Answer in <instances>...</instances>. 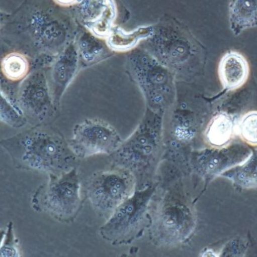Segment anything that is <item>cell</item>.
I'll return each mask as SVG.
<instances>
[{
	"mask_svg": "<svg viewBox=\"0 0 257 257\" xmlns=\"http://www.w3.org/2000/svg\"><path fill=\"white\" fill-rule=\"evenodd\" d=\"M0 144L19 170L60 175L76 168L79 159L62 134L50 124L33 126Z\"/></svg>",
	"mask_w": 257,
	"mask_h": 257,
	"instance_id": "1",
	"label": "cell"
},
{
	"mask_svg": "<svg viewBox=\"0 0 257 257\" xmlns=\"http://www.w3.org/2000/svg\"><path fill=\"white\" fill-rule=\"evenodd\" d=\"M163 116L146 108L135 131L110 156L112 167L128 170L134 175L138 190L153 183L165 151Z\"/></svg>",
	"mask_w": 257,
	"mask_h": 257,
	"instance_id": "2",
	"label": "cell"
},
{
	"mask_svg": "<svg viewBox=\"0 0 257 257\" xmlns=\"http://www.w3.org/2000/svg\"><path fill=\"white\" fill-rule=\"evenodd\" d=\"M153 26V33L142 48L176 76L187 77L203 64L204 48L183 23L164 15Z\"/></svg>",
	"mask_w": 257,
	"mask_h": 257,
	"instance_id": "3",
	"label": "cell"
},
{
	"mask_svg": "<svg viewBox=\"0 0 257 257\" xmlns=\"http://www.w3.org/2000/svg\"><path fill=\"white\" fill-rule=\"evenodd\" d=\"M128 57L129 74L142 92L146 108L164 114L176 104V75L142 47Z\"/></svg>",
	"mask_w": 257,
	"mask_h": 257,
	"instance_id": "4",
	"label": "cell"
},
{
	"mask_svg": "<svg viewBox=\"0 0 257 257\" xmlns=\"http://www.w3.org/2000/svg\"><path fill=\"white\" fill-rule=\"evenodd\" d=\"M157 184L135 192L116 208L99 229V234L113 245H128L141 237L151 221L152 200Z\"/></svg>",
	"mask_w": 257,
	"mask_h": 257,
	"instance_id": "5",
	"label": "cell"
},
{
	"mask_svg": "<svg viewBox=\"0 0 257 257\" xmlns=\"http://www.w3.org/2000/svg\"><path fill=\"white\" fill-rule=\"evenodd\" d=\"M193 211L180 192L166 191L152 206L148 229L150 240L159 246L183 244L194 231Z\"/></svg>",
	"mask_w": 257,
	"mask_h": 257,
	"instance_id": "6",
	"label": "cell"
},
{
	"mask_svg": "<svg viewBox=\"0 0 257 257\" xmlns=\"http://www.w3.org/2000/svg\"><path fill=\"white\" fill-rule=\"evenodd\" d=\"M76 168L60 175H49V179L33 195L32 208L64 223L73 222L83 208L84 199Z\"/></svg>",
	"mask_w": 257,
	"mask_h": 257,
	"instance_id": "7",
	"label": "cell"
},
{
	"mask_svg": "<svg viewBox=\"0 0 257 257\" xmlns=\"http://www.w3.org/2000/svg\"><path fill=\"white\" fill-rule=\"evenodd\" d=\"M136 188V179L131 171L112 167L92 174L85 184V193L95 211L108 220Z\"/></svg>",
	"mask_w": 257,
	"mask_h": 257,
	"instance_id": "8",
	"label": "cell"
},
{
	"mask_svg": "<svg viewBox=\"0 0 257 257\" xmlns=\"http://www.w3.org/2000/svg\"><path fill=\"white\" fill-rule=\"evenodd\" d=\"M17 103L33 126L50 124L58 111L54 103L48 75L42 70L30 73L20 84Z\"/></svg>",
	"mask_w": 257,
	"mask_h": 257,
	"instance_id": "9",
	"label": "cell"
},
{
	"mask_svg": "<svg viewBox=\"0 0 257 257\" xmlns=\"http://www.w3.org/2000/svg\"><path fill=\"white\" fill-rule=\"evenodd\" d=\"M122 142L118 132L108 122L99 118H88L74 126L68 143L78 159H85L98 154L111 156Z\"/></svg>",
	"mask_w": 257,
	"mask_h": 257,
	"instance_id": "10",
	"label": "cell"
},
{
	"mask_svg": "<svg viewBox=\"0 0 257 257\" xmlns=\"http://www.w3.org/2000/svg\"><path fill=\"white\" fill-rule=\"evenodd\" d=\"M169 128V157L183 162V150L194 139L198 129L196 116L186 104L173 106Z\"/></svg>",
	"mask_w": 257,
	"mask_h": 257,
	"instance_id": "11",
	"label": "cell"
},
{
	"mask_svg": "<svg viewBox=\"0 0 257 257\" xmlns=\"http://www.w3.org/2000/svg\"><path fill=\"white\" fill-rule=\"evenodd\" d=\"M78 73V61L76 53L69 49L60 57L48 75L51 93L56 108L59 109L65 91Z\"/></svg>",
	"mask_w": 257,
	"mask_h": 257,
	"instance_id": "12",
	"label": "cell"
},
{
	"mask_svg": "<svg viewBox=\"0 0 257 257\" xmlns=\"http://www.w3.org/2000/svg\"><path fill=\"white\" fill-rule=\"evenodd\" d=\"M248 74V63L240 53L228 51L221 58L219 66V78L227 90H235L242 86Z\"/></svg>",
	"mask_w": 257,
	"mask_h": 257,
	"instance_id": "13",
	"label": "cell"
},
{
	"mask_svg": "<svg viewBox=\"0 0 257 257\" xmlns=\"http://www.w3.org/2000/svg\"><path fill=\"white\" fill-rule=\"evenodd\" d=\"M229 150L223 148L205 150L191 158L192 165L204 177H212L223 173L232 164ZM230 169V168H229Z\"/></svg>",
	"mask_w": 257,
	"mask_h": 257,
	"instance_id": "14",
	"label": "cell"
},
{
	"mask_svg": "<svg viewBox=\"0 0 257 257\" xmlns=\"http://www.w3.org/2000/svg\"><path fill=\"white\" fill-rule=\"evenodd\" d=\"M229 22L234 35L257 26V0H229Z\"/></svg>",
	"mask_w": 257,
	"mask_h": 257,
	"instance_id": "15",
	"label": "cell"
},
{
	"mask_svg": "<svg viewBox=\"0 0 257 257\" xmlns=\"http://www.w3.org/2000/svg\"><path fill=\"white\" fill-rule=\"evenodd\" d=\"M235 131L233 116L228 113H219L209 122L205 130V139L213 148H223L231 141Z\"/></svg>",
	"mask_w": 257,
	"mask_h": 257,
	"instance_id": "16",
	"label": "cell"
},
{
	"mask_svg": "<svg viewBox=\"0 0 257 257\" xmlns=\"http://www.w3.org/2000/svg\"><path fill=\"white\" fill-rule=\"evenodd\" d=\"M153 33V25L140 26L130 32L114 26L106 39V43L113 51L124 52L134 49L140 41L148 39Z\"/></svg>",
	"mask_w": 257,
	"mask_h": 257,
	"instance_id": "17",
	"label": "cell"
},
{
	"mask_svg": "<svg viewBox=\"0 0 257 257\" xmlns=\"http://www.w3.org/2000/svg\"><path fill=\"white\" fill-rule=\"evenodd\" d=\"M221 174L242 188L248 189L257 187V150L244 163Z\"/></svg>",
	"mask_w": 257,
	"mask_h": 257,
	"instance_id": "18",
	"label": "cell"
},
{
	"mask_svg": "<svg viewBox=\"0 0 257 257\" xmlns=\"http://www.w3.org/2000/svg\"><path fill=\"white\" fill-rule=\"evenodd\" d=\"M0 119L12 128H20L28 124L25 114L17 100L1 90L0 93Z\"/></svg>",
	"mask_w": 257,
	"mask_h": 257,
	"instance_id": "19",
	"label": "cell"
},
{
	"mask_svg": "<svg viewBox=\"0 0 257 257\" xmlns=\"http://www.w3.org/2000/svg\"><path fill=\"white\" fill-rule=\"evenodd\" d=\"M2 72L7 80L22 81L30 73V63L27 57L20 53H10L3 58Z\"/></svg>",
	"mask_w": 257,
	"mask_h": 257,
	"instance_id": "20",
	"label": "cell"
},
{
	"mask_svg": "<svg viewBox=\"0 0 257 257\" xmlns=\"http://www.w3.org/2000/svg\"><path fill=\"white\" fill-rule=\"evenodd\" d=\"M116 16L117 7L114 0H112L100 15L88 23V28L95 37L101 39H106L114 27V22Z\"/></svg>",
	"mask_w": 257,
	"mask_h": 257,
	"instance_id": "21",
	"label": "cell"
},
{
	"mask_svg": "<svg viewBox=\"0 0 257 257\" xmlns=\"http://www.w3.org/2000/svg\"><path fill=\"white\" fill-rule=\"evenodd\" d=\"M85 38H82L80 42L81 57L85 64L92 65L97 63L105 59L110 52L113 51L107 43L105 44L101 42V39L95 36L89 37L88 39Z\"/></svg>",
	"mask_w": 257,
	"mask_h": 257,
	"instance_id": "22",
	"label": "cell"
},
{
	"mask_svg": "<svg viewBox=\"0 0 257 257\" xmlns=\"http://www.w3.org/2000/svg\"><path fill=\"white\" fill-rule=\"evenodd\" d=\"M242 139L248 145L257 146V111L246 113L238 126Z\"/></svg>",
	"mask_w": 257,
	"mask_h": 257,
	"instance_id": "23",
	"label": "cell"
},
{
	"mask_svg": "<svg viewBox=\"0 0 257 257\" xmlns=\"http://www.w3.org/2000/svg\"><path fill=\"white\" fill-rule=\"evenodd\" d=\"M1 256H19V248L13 233V224L10 222L4 235H2Z\"/></svg>",
	"mask_w": 257,
	"mask_h": 257,
	"instance_id": "24",
	"label": "cell"
},
{
	"mask_svg": "<svg viewBox=\"0 0 257 257\" xmlns=\"http://www.w3.org/2000/svg\"><path fill=\"white\" fill-rule=\"evenodd\" d=\"M58 4L61 6H70L74 4L77 0H54Z\"/></svg>",
	"mask_w": 257,
	"mask_h": 257,
	"instance_id": "25",
	"label": "cell"
},
{
	"mask_svg": "<svg viewBox=\"0 0 257 257\" xmlns=\"http://www.w3.org/2000/svg\"><path fill=\"white\" fill-rule=\"evenodd\" d=\"M203 255V256H213V255L216 256H217V255H215L216 253H215L213 251H212L211 249L207 250V251H205Z\"/></svg>",
	"mask_w": 257,
	"mask_h": 257,
	"instance_id": "26",
	"label": "cell"
}]
</instances>
